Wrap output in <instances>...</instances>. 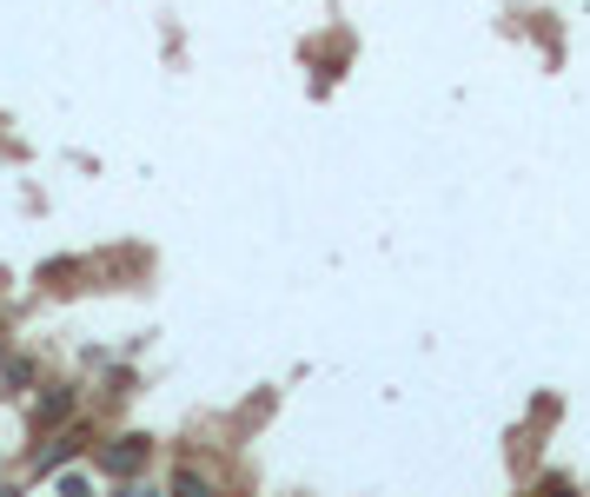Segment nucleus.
Returning a JSON list of instances; mask_svg holds the SVG:
<instances>
[{
  "instance_id": "f03ea898",
  "label": "nucleus",
  "mask_w": 590,
  "mask_h": 497,
  "mask_svg": "<svg viewBox=\"0 0 590 497\" xmlns=\"http://www.w3.org/2000/svg\"><path fill=\"white\" fill-rule=\"evenodd\" d=\"M180 497H206V477H193V471H180Z\"/></svg>"
},
{
  "instance_id": "f257e3e1",
  "label": "nucleus",
  "mask_w": 590,
  "mask_h": 497,
  "mask_svg": "<svg viewBox=\"0 0 590 497\" xmlns=\"http://www.w3.org/2000/svg\"><path fill=\"white\" fill-rule=\"evenodd\" d=\"M40 497H100V471H94V464H67V471L47 477Z\"/></svg>"
}]
</instances>
